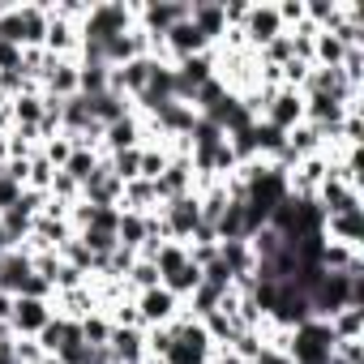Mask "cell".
<instances>
[{
	"instance_id": "e0dca14e",
	"label": "cell",
	"mask_w": 364,
	"mask_h": 364,
	"mask_svg": "<svg viewBox=\"0 0 364 364\" xmlns=\"http://www.w3.org/2000/svg\"><path fill=\"white\" fill-rule=\"evenodd\" d=\"M112 364H146V330L141 326H112Z\"/></svg>"
},
{
	"instance_id": "f1b7e54d",
	"label": "cell",
	"mask_w": 364,
	"mask_h": 364,
	"mask_svg": "<svg viewBox=\"0 0 364 364\" xmlns=\"http://www.w3.org/2000/svg\"><path fill=\"white\" fill-rule=\"evenodd\" d=\"M77 326H82V343H90V347H99V343L112 338V321H107L103 313H90V317H82Z\"/></svg>"
},
{
	"instance_id": "4316f807",
	"label": "cell",
	"mask_w": 364,
	"mask_h": 364,
	"mask_svg": "<svg viewBox=\"0 0 364 364\" xmlns=\"http://www.w3.org/2000/svg\"><path fill=\"white\" fill-rule=\"evenodd\" d=\"M167 167V146L163 141H146L141 146V180H159Z\"/></svg>"
},
{
	"instance_id": "1f68e13d",
	"label": "cell",
	"mask_w": 364,
	"mask_h": 364,
	"mask_svg": "<svg viewBox=\"0 0 364 364\" xmlns=\"http://www.w3.org/2000/svg\"><path fill=\"white\" fill-rule=\"evenodd\" d=\"M334 355L347 364H364V338H334Z\"/></svg>"
},
{
	"instance_id": "277c9868",
	"label": "cell",
	"mask_w": 364,
	"mask_h": 364,
	"mask_svg": "<svg viewBox=\"0 0 364 364\" xmlns=\"http://www.w3.org/2000/svg\"><path fill=\"white\" fill-rule=\"evenodd\" d=\"M133 309H137V321L141 330H154V326H171L180 317V309H185V300H176L163 283L150 287V291H137L133 296Z\"/></svg>"
},
{
	"instance_id": "ffe728a7",
	"label": "cell",
	"mask_w": 364,
	"mask_h": 364,
	"mask_svg": "<svg viewBox=\"0 0 364 364\" xmlns=\"http://www.w3.org/2000/svg\"><path fill=\"white\" fill-rule=\"evenodd\" d=\"M103 90H112V69L99 65V60H77V95L95 99Z\"/></svg>"
},
{
	"instance_id": "f546056e",
	"label": "cell",
	"mask_w": 364,
	"mask_h": 364,
	"mask_svg": "<svg viewBox=\"0 0 364 364\" xmlns=\"http://www.w3.org/2000/svg\"><path fill=\"white\" fill-rule=\"evenodd\" d=\"M39 154H43V159H48V163H52V167L60 171V167L69 163V154H73V141H69L65 133H56V137H48V141L39 146Z\"/></svg>"
},
{
	"instance_id": "484cf974",
	"label": "cell",
	"mask_w": 364,
	"mask_h": 364,
	"mask_svg": "<svg viewBox=\"0 0 364 364\" xmlns=\"http://www.w3.org/2000/svg\"><path fill=\"white\" fill-rule=\"evenodd\" d=\"M189 262V253H185V245H176V240H163L159 245V253H154V266H159V279H167V274H176L180 266Z\"/></svg>"
},
{
	"instance_id": "8fae6325",
	"label": "cell",
	"mask_w": 364,
	"mask_h": 364,
	"mask_svg": "<svg viewBox=\"0 0 364 364\" xmlns=\"http://www.w3.org/2000/svg\"><path fill=\"white\" fill-rule=\"evenodd\" d=\"M43 39H48V9L43 5H14V43L43 48Z\"/></svg>"
},
{
	"instance_id": "8d00e7d4",
	"label": "cell",
	"mask_w": 364,
	"mask_h": 364,
	"mask_svg": "<svg viewBox=\"0 0 364 364\" xmlns=\"http://www.w3.org/2000/svg\"><path fill=\"white\" fill-rule=\"evenodd\" d=\"M249 364H291V360H287V351H274V347H262V351H257V355H253Z\"/></svg>"
},
{
	"instance_id": "9c48e42d",
	"label": "cell",
	"mask_w": 364,
	"mask_h": 364,
	"mask_svg": "<svg viewBox=\"0 0 364 364\" xmlns=\"http://www.w3.org/2000/svg\"><path fill=\"white\" fill-rule=\"evenodd\" d=\"M154 193H159V206L171 202V198L193 193V163H189V154H167V167L154 180Z\"/></svg>"
},
{
	"instance_id": "7a4b0ae2",
	"label": "cell",
	"mask_w": 364,
	"mask_h": 364,
	"mask_svg": "<svg viewBox=\"0 0 364 364\" xmlns=\"http://www.w3.org/2000/svg\"><path fill=\"white\" fill-rule=\"evenodd\" d=\"M330 351H334V334H330V326L317 321V317L304 321V326H296L291 338H287V360H291V364H326Z\"/></svg>"
},
{
	"instance_id": "d6986e66",
	"label": "cell",
	"mask_w": 364,
	"mask_h": 364,
	"mask_svg": "<svg viewBox=\"0 0 364 364\" xmlns=\"http://www.w3.org/2000/svg\"><path fill=\"white\" fill-rule=\"evenodd\" d=\"M31 274H35V266H31V253L26 249L0 253V291H5V296H18Z\"/></svg>"
},
{
	"instance_id": "52a82bcc",
	"label": "cell",
	"mask_w": 364,
	"mask_h": 364,
	"mask_svg": "<svg viewBox=\"0 0 364 364\" xmlns=\"http://www.w3.org/2000/svg\"><path fill=\"white\" fill-rule=\"evenodd\" d=\"M56 317L52 300H35V296H14V313H9V330L14 338H35L48 321Z\"/></svg>"
},
{
	"instance_id": "4fadbf2b",
	"label": "cell",
	"mask_w": 364,
	"mask_h": 364,
	"mask_svg": "<svg viewBox=\"0 0 364 364\" xmlns=\"http://www.w3.org/2000/svg\"><path fill=\"white\" fill-rule=\"evenodd\" d=\"M321 236L338 240L347 249H364V206L360 210H343V215H326L321 219Z\"/></svg>"
},
{
	"instance_id": "d6a6232c",
	"label": "cell",
	"mask_w": 364,
	"mask_h": 364,
	"mask_svg": "<svg viewBox=\"0 0 364 364\" xmlns=\"http://www.w3.org/2000/svg\"><path fill=\"white\" fill-rule=\"evenodd\" d=\"M14 360L18 364H43V347L35 338H14Z\"/></svg>"
},
{
	"instance_id": "3957f363",
	"label": "cell",
	"mask_w": 364,
	"mask_h": 364,
	"mask_svg": "<svg viewBox=\"0 0 364 364\" xmlns=\"http://www.w3.org/2000/svg\"><path fill=\"white\" fill-rule=\"evenodd\" d=\"M159 223H163V240H176V245H189V236L198 232L202 223V206H198V193H185V198H171L159 206Z\"/></svg>"
},
{
	"instance_id": "d590c367",
	"label": "cell",
	"mask_w": 364,
	"mask_h": 364,
	"mask_svg": "<svg viewBox=\"0 0 364 364\" xmlns=\"http://www.w3.org/2000/svg\"><path fill=\"white\" fill-rule=\"evenodd\" d=\"M18 198H22V185H14V180H9L5 171H0V210H9Z\"/></svg>"
},
{
	"instance_id": "7402d4cb",
	"label": "cell",
	"mask_w": 364,
	"mask_h": 364,
	"mask_svg": "<svg viewBox=\"0 0 364 364\" xmlns=\"http://www.w3.org/2000/svg\"><path fill=\"white\" fill-rule=\"evenodd\" d=\"M334 338H364V304H347L334 317H326Z\"/></svg>"
},
{
	"instance_id": "e575fe53",
	"label": "cell",
	"mask_w": 364,
	"mask_h": 364,
	"mask_svg": "<svg viewBox=\"0 0 364 364\" xmlns=\"http://www.w3.org/2000/svg\"><path fill=\"white\" fill-rule=\"evenodd\" d=\"M5 69H22V48L0 39V73H5Z\"/></svg>"
},
{
	"instance_id": "ac0fdd59",
	"label": "cell",
	"mask_w": 364,
	"mask_h": 364,
	"mask_svg": "<svg viewBox=\"0 0 364 364\" xmlns=\"http://www.w3.org/2000/svg\"><path fill=\"white\" fill-rule=\"evenodd\" d=\"M52 309H56V317H65V321H82V317L99 313L90 283H82V287H69V291H56V296H52Z\"/></svg>"
},
{
	"instance_id": "6da1fadb",
	"label": "cell",
	"mask_w": 364,
	"mask_h": 364,
	"mask_svg": "<svg viewBox=\"0 0 364 364\" xmlns=\"http://www.w3.org/2000/svg\"><path fill=\"white\" fill-rule=\"evenodd\" d=\"M309 296V309L317 321L334 317L338 309L347 304H364V274H334V270H321L317 283L304 291Z\"/></svg>"
},
{
	"instance_id": "cb8c5ba5",
	"label": "cell",
	"mask_w": 364,
	"mask_h": 364,
	"mask_svg": "<svg viewBox=\"0 0 364 364\" xmlns=\"http://www.w3.org/2000/svg\"><path fill=\"white\" fill-rule=\"evenodd\" d=\"M99 163H103V154H99V150H73V154H69V163H65L60 171H65L69 180H77V185H86V180L99 171Z\"/></svg>"
},
{
	"instance_id": "7c38bea8",
	"label": "cell",
	"mask_w": 364,
	"mask_h": 364,
	"mask_svg": "<svg viewBox=\"0 0 364 364\" xmlns=\"http://www.w3.org/2000/svg\"><path fill=\"white\" fill-rule=\"evenodd\" d=\"M189 22L202 31V39H206L210 48H219V43H223V35H228L223 0H189Z\"/></svg>"
},
{
	"instance_id": "30bf717a",
	"label": "cell",
	"mask_w": 364,
	"mask_h": 364,
	"mask_svg": "<svg viewBox=\"0 0 364 364\" xmlns=\"http://www.w3.org/2000/svg\"><path fill=\"white\" fill-rule=\"evenodd\" d=\"M137 146H146V120L137 112H129L124 120L107 124L103 137H99V154H120V150H137Z\"/></svg>"
},
{
	"instance_id": "5bb4252c",
	"label": "cell",
	"mask_w": 364,
	"mask_h": 364,
	"mask_svg": "<svg viewBox=\"0 0 364 364\" xmlns=\"http://www.w3.org/2000/svg\"><path fill=\"white\" fill-rule=\"evenodd\" d=\"M313 206L321 210V219L326 215H343V210H360V189H347L343 180L326 176L317 185V193H313Z\"/></svg>"
},
{
	"instance_id": "2e32d148",
	"label": "cell",
	"mask_w": 364,
	"mask_h": 364,
	"mask_svg": "<svg viewBox=\"0 0 364 364\" xmlns=\"http://www.w3.org/2000/svg\"><path fill=\"white\" fill-rule=\"evenodd\" d=\"M154 65H159V60H150V56H137V60H129V65L112 69V90H116V95H124V99H137V95L150 86V77H154Z\"/></svg>"
},
{
	"instance_id": "603a6c76",
	"label": "cell",
	"mask_w": 364,
	"mask_h": 364,
	"mask_svg": "<svg viewBox=\"0 0 364 364\" xmlns=\"http://www.w3.org/2000/svg\"><path fill=\"white\" fill-rule=\"evenodd\" d=\"M163 287L176 296V300H189L198 287H202V266H193V262H185V266H180L176 274H167L163 279Z\"/></svg>"
},
{
	"instance_id": "4dcf8cb0",
	"label": "cell",
	"mask_w": 364,
	"mask_h": 364,
	"mask_svg": "<svg viewBox=\"0 0 364 364\" xmlns=\"http://www.w3.org/2000/svg\"><path fill=\"white\" fill-rule=\"evenodd\" d=\"M82 283H86V274H82L77 266L60 262V270H56V279H52V296H56V291H69V287H82Z\"/></svg>"
},
{
	"instance_id": "44dd1931",
	"label": "cell",
	"mask_w": 364,
	"mask_h": 364,
	"mask_svg": "<svg viewBox=\"0 0 364 364\" xmlns=\"http://www.w3.org/2000/svg\"><path fill=\"white\" fill-rule=\"evenodd\" d=\"M116 240L124 245V249H141L146 240H150V223H146V215H137V210H120V223H116Z\"/></svg>"
},
{
	"instance_id": "f35d334b",
	"label": "cell",
	"mask_w": 364,
	"mask_h": 364,
	"mask_svg": "<svg viewBox=\"0 0 364 364\" xmlns=\"http://www.w3.org/2000/svg\"><path fill=\"white\" fill-rule=\"evenodd\" d=\"M43 364H60V360H56V355H43Z\"/></svg>"
},
{
	"instance_id": "9a60e30c",
	"label": "cell",
	"mask_w": 364,
	"mask_h": 364,
	"mask_svg": "<svg viewBox=\"0 0 364 364\" xmlns=\"http://www.w3.org/2000/svg\"><path fill=\"white\" fill-rule=\"evenodd\" d=\"M120 193H124V185L112 176V167H107V154H103V163H99V171L82 185V198L77 202H86V206H120Z\"/></svg>"
},
{
	"instance_id": "836d02e7",
	"label": "cell",
	"mask_w": 364,
	"mask_h": 364,
	"mask_svg": "<svg viewBox=\"0 0 364 364\" xmlns=\"http://www.w3.org/2000/svg\"><path fill=\"white\" fill-rule=\"evenodd\" d=\"M18 296H35V300H52V283L48 279H39V274H31L26 283H22V291Z\"/></svg>"
},
{
	"instance_id": "83f0119b",
	"label": "cell",
	"mask_w": 364,
	"mask_h": 364,
	"mask_svg": "<svg viewBox=\"0 0 364 364\" xmlns=\"http://www.w3.org/2000/svg\"><path fill=\"white\" fill-rule=\"evenodd\" d=\"M52 176H56V167H52V163L35 150V154H31V171H26V189L48 193V189H52Z\"/></svg>"
},
{
	"instance_id": "d4e9b609",
	"label": "cell",
	"mask_w": 364,
	"mask_h": 364,
	"mask_svg": "<svg viewBox=\"0 0 364 364\" xmlns=\"http://www.w3.org/2000/svg\"><path fill=\"white\" fill-rule=\"evenodd\" d=\"M163 279H159V266L154 262H146V257H137L133 266H129V274H124V287H129V296H137V291H150V287H159Z\"/></svg>"
},
{
	"instance_id": "ba28073f",
	"label": "cell",
	"mask_w": 364,
	"mask_h": 364,
	"mask_svg": "<svg viewBox=\"0 0 364 364\" xmlns=\"http://www.w3.org/2000/svg\"><path fill=\"white\" fill-rule=\"evenodd\" d=\"M240 35H245V48L249 52H262L266 43H274L283 35V22H279L274 5H249V18H245Z\"/></svg>"
},
{
	"instance_id": "8992f818",
	"label": "cell",
	"mask_w": 364,
	"mask_h": 364,
	"mask_svg": "<svg viewBox=\"0 0 364 364\" xmlns=\"http://www.w3.org/2000/svg\"><path fill=\"white\" fill-rule=\"evenodd\" d=\"M189 18V0H146L137 5V26L150 35V39H163L176 22Z\"/></svg>"
},
{
	"instance_id": "74e56055",
	"label": "cell",
	"mask_w": 364,
	"mask_h": 364,
	"mask_svg": "<svg viewBox=\"0 0 364 364\" xmlns=\"http://www.w3.org/2000/svg\"><path fill=\"white\" fill-rule=\"evenodd\" d=\"M326 364H347V360H338V355H334V351H330V360H326Z\"/></svg>"
},
{
	"instance_id": "5b68a950",
	"label": "cell",
	"mask_w": 364,
	"mask_h": 364,
	"mask_svg": "<svg viewBox=\"0 0 364 364\" xmlns=\"http://www.w3.org/2000/svg\"><path fill=\"white\" fill-rule=\"evenodd\" d=\"M262 124H270L274 133H291L296 124H304V95L300 90H287V86H279L270 99H266V107H262V116H257Z\"/></svg>"
}]
</instances>
